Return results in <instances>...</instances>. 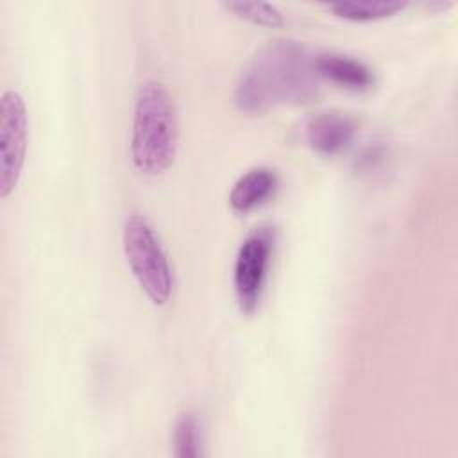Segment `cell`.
Listing matches in <instances>:
<instances>
[{"label": "cell", "mask_w": 458, "mask_h": 458, "mask_svg": "<svg viewBox=\"0 0 458 458\" xmlns=\"http://www.w3.org/2000/svg\"><path fill=\"white\" fill-rule=\"evenodd\" d=\"M174 453L179 458H197L202 454V435L199 420L193 413L184 411L175 420Z\"/></svg>", "instance_id": "cell-10"}, {"label": "cell", "mask_w": 458, "mask_h": 458, "mask_svg": "<svg viewBox=\"0 0 458 458\" xmlns=\"http://www.w3.org/2000/svg\"><path fill=\"white\" fill-rule=\"evenodd\" d=\"M177 138V109L170 91L159 81L143 82L132 118L131 156L134 166L147 175L165 172L175 159Z\"/></svg>", "instance_id": "cell-2"}, {"label": "cell", "mask_w": 458, "mask_h": 458, "mask_svg": "<svg viewBox=\"0 0 458 458\" xmlns=\"http://www.w3.org/2000/svg\"><path fill=\"white\" fill-rule=\"evenodd\" d=\"M274 236L268 227H256L242 242L234 261V295L243 313H252L261 299L270 265Z\"/></svg>", "instance_id": "cell-4"}, {"label": "cell", "mask_w": 458, "mask_h": 458, "mask_svg": "<svg viewBox=\"0 0 458 458\" xmlns=\"http://www.w3.org/2000/svg\"><path fill=\"white\" fill-rule=\"evenodd\" d=\"M356 134V122L344 113L324 111L313 114L306 123L308 145L320 156L344 152Z\"/></svg>", "instance_id": "cell-6"}, {"label": "cell", "mask_w": 458, "mask_h": 458, "mask_svg": "<svg viewBox=\"0 0 458 458\" xmlns=\"http://www.w3.org/2000/svg\"><path fill=\"white\" fill-rule=\"evenodd\" d=\"M315 70L318 77L329 79L331 82L354 91L369 89L374 84L372 70L360 59H354L345 54H318L315 57Z\"/></svg>", "instance_id": "cell-7"}, {"label": "cell", "mask_w": 458, "mask_h": 458, "mask_svg": "<svg viewBox=\"0 0 458 458\" xmlns=\"http://www.w3.org/2000/svg\"><path fill=\"white\" fill-rule=\"evenodd\" d=\"M318 89L315 57L286 38L267 41L242 70L234 104L242 113L261 114L277 104L310 102Z\"/></svg>", "instance_id": "cell-1"}, {"label": "cell", "mask_w": 458, "mask_h": 458, "mask_svg": "<svg viewBox=\"0 0 458 458\" xmlns=\"http://www.w3.org/2000/svg\"><path fill=\"white\" fill-rule=\"evenodd\" d=\"M276 186L277 174L272 168H250L234 182L229 193V204L238 213H249L261 206L274 193Z\"/></svg>", "instance_id": "cell-8"}, {"label": "cell", "mask_w": 458, "mask_h": 458, "mask_svg": "<svg viewBox=\"0 0 458 458\" xmlns=\"http://www.w3.org/2000/svg\"><path fill=\"white\" fill-rule=\"evenodd\" d=\"M27 150V109L18 91L7 89L0 102V197L18 184Z\"/></svg>", "instance_id": "cell-5"}, {"label": "cell", "mask_w": 458, "mask_h": 458, "mask_svg": "<svg viewBox=\"0 0 458 458\" xmlns=\"http://www.w3.org/2000/svg\"><path fill=\"white\" fill-rule=\"evenodd\" d=\"M229 11H233L236 16L265 27H279L283 25V14L281 11L267 2H229L225 4Z\"/></svg>", "instance_id": "cell-11"}, {"label": "cell", "mask_w": 458, "mask_h": 458, "mask_svg": "<svg viewBox=\"0 0 458 458\" xmlns=\"http://www.w3.org/2000/svg\"><path fill=\"white\" fill-rule=\"evenodd\" d=\"M123 252L140 288L154 304H165L174 290L166 252L148 220L132 213L123 224Z\"/></svg>", "instance_id": "cell-3"}, {"label": "cell", "mask_w": 458, "mask_h": 458, "mask_svg": "<svg viewBox=\"0 0 458 458\" xmlns=\"http://www.w3.org/2000/svg\"><path fill=\"white\" fill-rule=\"evenodd\" d=\"M406 7L404 2H338L331 4L329 9L345 20L370 21L392 16Z\"/></svg>", "instance_id": "cell-9"}]
</instances>
